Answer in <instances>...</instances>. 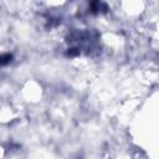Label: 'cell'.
I'll return each mask as SVG.
<instances>
[{
    "mask_svg": "<svg viewBox=\"0 0 159 159\" xmlns=\"http://www.w3.org/2000/svg\"><path fill=\"white\" fill-rule=\"evenodd\" d=\"M77 53H78V51H77L76 48H71V50L67 51V55H68V56H75V55H77Z\"/></svg>",
    "mask_w": 159,
    "mask_h": 159,
    "instance_id": "obj_2",
    "label": "cell"
},
{
    "mask_svg": "<svg viewBox=\"0 0 159 159\" xmlns=\"http://www.w3.org/2000/svg\"><path fill=\"white\" fill-rule=\"evenodd\" d=\"M11 58H12V56H11L10 53H6V55H4V56L1 57V63H2V65H6L7 62L11 61Z\"/></svg>",
    "mask_w": 159,
    "mask_h": 159,
    "instance_id": "obj_1",
    "label": "cell"
}]
</instances>
